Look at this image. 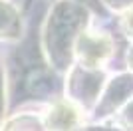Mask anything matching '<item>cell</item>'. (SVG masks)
Masks as SVG:
<instances>
[{"label": "cell", "instance_id": "cell-1", "mask_svg": "<svg viewBox=\"0 0 133 131\" xmlns=\"http://www.w3.org/2000/svg\"><path fill=\"white\" fill-rule=\"evenodd\" d=\"M125 119H127V125L133 127V103L129 105V109L125 111Z\"/></svg>", "mask_w": 133, "mask_h": 131}, {"label": "cell", "instance_id": "cell-2", "mask_svg": "<svg viewBox=\"0 0 133 131\" xmlns=\"http://www.w3.org/2000/svg\"><path fill=\"white\" fill-rule=\"evenodd\" d=\"M125 22H127V30L133 34V10L127 14V20H125Z\"/></svg>", "mask_w": 133, "mask_h": 131}, {"label": "cell", "instance_id": "cell-3", "mask_svg": "<svg viewBox=\"0 0 133 131\" xmlns=\"http://www.w3.org/2000/svg\"><path fill=\"white\" fill-rule=\"evenodd\" d=\"M129 62L133 64V50H131V54H129Z\"/></svg>", "mask_w": 133, "mask_h": 131}]
</instances>
